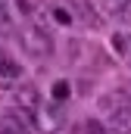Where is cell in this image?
Here are the masks:
<instances>
[{
  "instance_id": "1",
  "label": "cell",
  "mask_w": 131,
  "mask_h": 134,
  "mask_svg": "<svg viewBox=\"0 0 131 134\" xmlns=\"http://www.w3.org/2000/svg\"><path fill=\"white\" fill-rule=\"evenodd\" d=\"M19 44H22V50L28 56H34V59H47L53 53V37L47 34V28L31 25V22L19 28Z\"/></svg>"
},
{
  "instance_id": "5",
  "label": "cell",
  "mask_w": 131,
  "mask_h": 134,
  "mask_svg": "<svg viewBox=\"0 0 131 134\" xmlns=\"http://www.w3.org/2000/svg\"><path fill=\"white\" fill-rule=\"evenodd\" d=\"M0 134H28V122L16 112H3L0 119Z\"/></svg>"
},
{
  "instance_id": "4",
  "label": "cell",
  "mask_w": 131,
  "mask_h": 134,
  "mask_svg": "<svg viewBox=\"0 0 131 134\" xmlns=\"http://www.w3.org/2000/svg\"><path fill=\"white\" fill-rule=\"evenodd\" d=\"M109 128L116 134H131V100L119 103V106L109 112Z\"/></svg>"
},
{
  "instance_id": "2",
  "label": "cell",
  "mask_w": 131,
  "mask_h": 134,
  "mask_svg": "<svg viewBox=\"0 0 131 134\" xmlns=\"http://www.w3.org/2000/svg\"><path fill=\"white\" fill-rule=\"evenodd\" d=\"M16 109L28 125H37V91H34V84L16 87Z\"/></svg>"
},
{
  "instance_id": "6",
  "label": "cell",
  "mask_w": 131,
  "mask_h": 134,
  "mask_svg": "<svg viewBox=\"0 0 131 134\" xmlns=\"http://www.w3.org/2000/svg\"><path fill=\"white\" fill-rule=\"evenodd\" d=\"M19 75H22V69H19L13 59H9V56H6V53H3V50H0V78H3L6 84H13Z\"/></svg>"
},
{
  "instance_id": "11",
  "label": "cell",
  "mask_w": 131,
  "mask_h": 134,
  "mask_svg": "<svg viewBox=\"0 0 131 134\" xmlns=\"http://www.w3.org/2000/svg\"><path fill=\"white\" fill-rule=\"evenodd\" d=\"M53 100H69V84H66V81H56V84H53Z\"/></svg>"
},
{
  "instance_id": "7",
  "label": "cell",
  "mask_w": 131,
  "mask_h": 134,
  "mask_svg": "<svg viewBox=\"0 0 131 134\" xmlns=\"http://www.w3.org/2000/svg\"><path fill=\"white\" fill-rule=\"evenodd\" d=\"M0 31H13V13H9V0H0Z\"/></svg>"
},
{
  "instance_id": "9",
  "label": "cell",
  "mask_w": 131,
  "mask_h": 134,
  "mask_svg": "<svg viewBox=\"0 0 131 134\" xmlns=\"http://www.w3.org/2000/svg\"><path fill=\"white\" fill-rule=\"evenodd\" d=\"M100 3H103V9H106V13H112V16L125 13V9L131 6V0H100Z\"/></svg>"
},
{
  "instance_id": "3",
  "label": "cell",
  "mask_w": 131,
  "mask_h": 134,
  "mask_svg": "<svg viewBox=\"0 0 131 134\" xmlns=\"http://www.w3.org/2000/svg\"><path fill=\"white\" fill-rule=\"evenodd\" d=\"M37 125H41L47 134H56V131L66 125V106H63L59 100L44 103V106L37 109Z\"/></svg>"
},
{
  "instance_id": "10",
  "label": "cell",
  "mask_w": 131,
  "mask_h": 134,
  "mask_svg": "<svg viewBox=\"0 0 131 134\" xmlns=\"http://www.w3.org/2000/svg\"><path fill=\"white\" fill-rule=\"evenodd\" d=\"M75 134H106V131H103V125H100V122H84Z\"/></svg>"
},
{
  "instance_id": "12",
  "label": "cell",
  "mask_w": 131,
  "mask_h": 134,
  "mask_svg": "<svg viewBox=\"0 0 131 134\" xmlns=\"http://www.w3.org/2000/svg\"><path fill=\"white\" fill-rule=\"evenodd\" d=\"M53 16H56L59 22H69V13H66V9H53Z\"/></svg>"
},
{
  "instance_id": "13",
  "label": "cell",
  "mask_w": 131,
  "mask_h": 134,
  "mask_svg": "<svg viewBox=\"0 0 131 134\" xmlns=\"http://www.w3.org/2000/svg\"><path fill=\"white\" fill-rule=\"evenodd\" d=\"M128 41H131V37H128Z\"/></svg>"
},
{
  "instance_id": "8",
  "label": "cell",
  "mask_w": 131,
  "mask_h": 134,
  "mask_svg": "<svg viewBox=\"0 0 131 134\" xmlns=\"http://www.w3.org/2000/svg\"><path fill=\"white\" fill-rule=\"evenodd\" d=\"M75 9H78V16L84 19V22H94V25H100V19H97V13L91 9V3L88 0H75Z\"/></svg>"
}]
</instances>
